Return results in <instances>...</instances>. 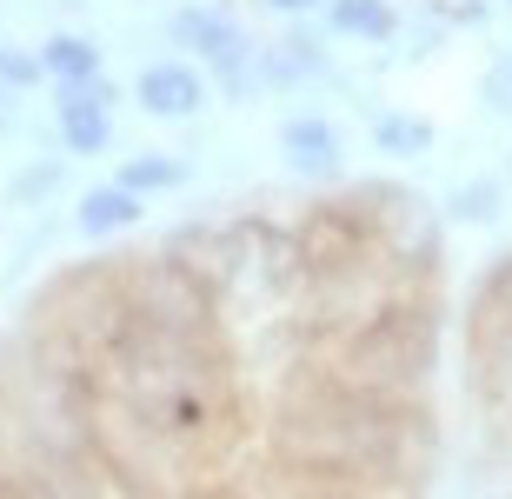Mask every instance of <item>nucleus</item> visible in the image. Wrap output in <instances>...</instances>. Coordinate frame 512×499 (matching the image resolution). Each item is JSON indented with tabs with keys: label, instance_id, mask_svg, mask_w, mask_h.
<instances>
[{
	"label": "nucleus",
	"instance_id": "nucleus-1",
	"mask_svg": "<svg viewBox=\"0 0 512 499\" xmlns=\"http://www.w3.org/2000/svg\"><path fill=\"white\" fill-rule=\"evenodd\" d=\"M266 453L280 473H320V480L399 486L433 460V420L419 393H380L346 380L340 366H300L273 393L266 413Z\"/></svg>",
	"mask_w": 512,
	"mask_h": 499
},
{
	"label": "nucleus",
	"instance_id": "nucleus-2",
	"mask_svg": "<svg viewBox=\"0 0 512 499\" xmlns=\"http://www.w3.org/2000/svg\"><path fill=\"white\" fill-rule=\"evenodd\" d=\"M326 366L380 393H426L439 366V293L433 287H393L360 327H346L326 346Z\"/></svg>",
	"mask_w": 512,
	"mask_h": 499
},
{
	"label": "nucleus",
	"instance_id": "nucleus-3",
	"mask_svg": "<svg viewBox=\"0 0 512 499\" xmlns=\"http://www.w3.org/2000/svg\"><path fill=\"white\" fill-rule=\"evenodd\" d=\"M140 227V200L127 187H107V193H87V207H80V233H94V240H114V233H133Z\"/></svg>",
	"mask_w": 512,
	"mask_h": 499
},
{
	"label": "nucleus",
	"instance_id": "nucleus-4",
	"mask_svg": "<svg viewBox=\"0 0 512 499\" xmlns=\"http://www.w3.org/2000/svg\"><path fill=\"white\" fill-rule=\"evenodd\" d=\"M280 499H393L386 486H366V480H320V473H286V493Z\"/></svg>",
	"mask_w": 512,
	"mask_h": 499
},
{
	"label": "nucleus",
	"instance_id": "nucleus-5",
	"mask_svg": "<svg viewBox=\"0 0 512 499\" xmlns=\"http://www.w3.org/2000/svg\"><path fill=\"white\" fill-rule=\"evenodd\" d=\"M0 499H74V493L47 466H0Z\"/></svg>",
	"mask_w": 512,
	"mask_h": 499
},
{
	"label": "nucleus",
	"instance_id": "nucleus-6",
	"mask_svg": "<svg viewBox=\"0 0 512 499\" xmlns=\"http://www.w3.org/2000/svg\"><path fill=\"white\" fill-rule=\"evenodd\" d=\"M147 107H160V114H187L193 107V80L187 74H147Z\"/></svg>",
	"mask_w": 512,
	"mask_h": 499
},
{
	"label": "nucleus",
	"instance_id": "nucleus-7",
	"mask_svg": "<svg viewBox=\"0 0 512 499\" xmlns=\"http://www.w3.org/2000/svg\"><path fill=\"white\" fill-rule=\"evenodd\" d=\"M100 134H107V120H100V107H67V140L74 147H100Z\"/></svg>",
	"mask_w": 512,
	"mask_h": 499
},
{
	"label": "nucleus",
	"instance_id": "nucleus-8",
	"mask_svg": "<svg viewBox=\"0 0 512 499\" xmlns=\"http://www.w3.org/2000/svg\"><path fill=\"white\" fill-rule=\"evenodd\" d=\"M173 180H180V173H173L167 160H140V167L127 173V193H140V187H173Z\"/></svg>",
	"mask_w": 512,
	"mask_h": 499
},
{
	"label": "nucleus",
	"instance_id": "nucleus-9",
	"mask_svg": "<svg viewBox=\"0 0 512 499\" xmlns=\"http://www.w3.org/2000/svg\"><path fill=\"white\" fill-rule=\"evenodd\" d=\"M340 20L346 27H386V7L380 0H340Z\"/></svg>",
	"mask_w": 512,
	"mask_h": 499
},
{
	"label": "nucleus",
	"instance_id": "nucleus-10",
	"mask_svg": "<svg viewBox=\"0 0 512 499\" xmlns=\"http://www.w3.org/2000/svg\"><path fill=\"white\" fill-rule=\"evenodd\" d=\"M60 67V74H87V67H94V60H87V47H74V40H60L54 54H47Z\"/></svg>",
	"mask_w": 512,
	"mask_h": 499
}]
</instances>
